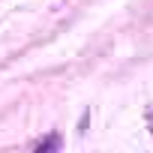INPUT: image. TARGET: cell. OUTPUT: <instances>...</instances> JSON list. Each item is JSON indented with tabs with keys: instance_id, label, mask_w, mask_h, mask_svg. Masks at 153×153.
Wrapping results in <instances>:
<instances>
[{
	"instance_id": "cell-2",
	"label": "cell",
	"mask_w": 153,
	"mask_h": 153,
	"mask_svg": "<svg viewBox=\"0 0 153 153\" xmlns=\"http://www.w3.org/2000/svg\"><path fill=\"white\" fill-rule=\"evenodd\" d=\"M147 126H150V132H153V108H150V114H147Z\"/></svg>"
},
{
	"instance_id": "cell-1",
	"label": "cell",
	"mask_w": 153,
	"mask_h": 153,
	"mask_svg": "<svg viewBox=\"0 0 153 153\" xmlns=\"http://www.w3.org/2000/svg\"><path fill=\"white\" fill-rule=\"evenodd\" d=\"M57 147H60V138L57 135H48L45 141H36L33 144V150H57Z\"/></svg>"
}]
</instances>
